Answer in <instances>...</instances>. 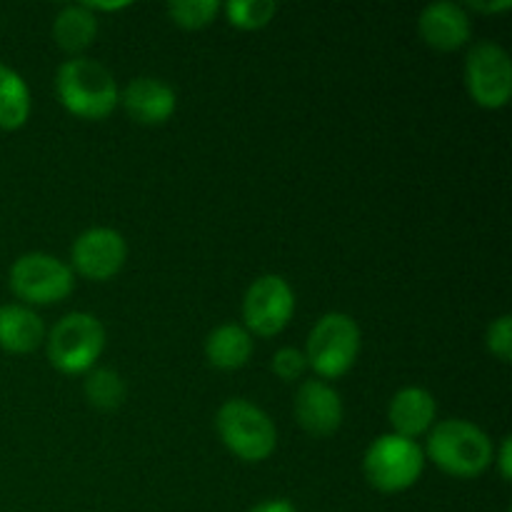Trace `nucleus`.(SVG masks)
<instances>
[{
	"label": "nucleus",
	"instance_id": "4",
	"mask_svg": "<svg viewBox=\"0 0 512 512\" xmlns=\"http://www.w3.org/2000/svg\"><path fill=\"white\" fill-rule=\"evenodd\" d=\"M48 360L63 375H88L105 350V328L95 315L68 313L50 330Z\"/></svg>",
	"mask_w": 512,
	"mask_h": 512
},
{
	"label": "nucleus",
	"instance_id": "17",
	"mask_svg": "<svg viewBox=\"0 0 512 512\" xmlns=\"http://www.w3.org/2000/svg\"><path fill=\"white\" fill-rule=\"evenodd\" d=\"M98 35V18L80 5H65L53 20V40L58 43L60 50L68 55L80 58L83 50H88L95 43Z\"/></svg>",
	"mask_w": 512,
	"mask_h": 512
},
{
	"label": "nucleus",
	"instance_id": "13",
	"mask_svg": "<svg viewBox=\"0 0 512 512\" xmlns=\"http://www.w3.org/2000/svg\"><path fill=\"white\" fill-rule=\"evenodd\" d=\"M120 105L125 113L140 125H163L173 118L175 90L158 78H135L120 93Z\"/></svg>",
	"mask_w": 512,
	"mask_h": 512
},
{
	"label": "nucleus",
	"instance_id": "15",
	"mask_svg": "<svg viewBox=\"0 0 512 512\" xmlns=\"http://www.w3.org/2000/svg\"><path fill=\"white\" fill-rule=\"evenodd\" d=\"M45 340V325L25 305H0V348L13 355H28Z\"/></svg>",
	"mask_w": 512,
	"mask_h": 512
},
{
	"label": "nucleus",
	"instance_id": "22",
	"mask_svg": "<svg viewBox=\"0 0 512 512\" xmlns=\"http://www.w3.org/2000/svg\"><path fill=\"white\" fill-rule=\"evenodd\" d=\"M485 345H488V353L495 355L500 363H510L512 360V318L508 313L495 318L488 325V333H485Z\"/></svg>",
	"mask_w": 512,
	"mask_h": 512
},
{
	"label": "nucleus",
	"instance_id": "2",
	"mask_svg": "<svg viewBox=\"0 0 512 512\" xmlns=\"http://www.w3.org/2000/svg\"><path fill=\"white\" fill-rule=\"evenodd\" d=\"M493 440L483 428L468 420H443L433 425L428 435V458L443 470L460 480L480 478L493 463Z\"/></svg>",
	"mask_w": 512,
	"mask_h": 512
},
{
	"label": "nucleus",
	"instance_id": "27",
	"mask_svg": "<svg viewBox=\"0 0 512 512\" xmlns=\"http://www.w3.org/2000/svg\"><path fill=\"white\" fill-rule=\"evenodd\" d=\"M85 8L90 10V13H98V10H103V13H115V10H123L128 8V3H83Z\"/></svg>",
	"mask_w": 512,
	"mask_h": 512
},
{
	"label": "nucleus",
	"instance_id": "16",
	"mask_svg": "<svg viewBox=\"0 0 512 512\" xmlns=\"http://www.w3.org/2000/svg\"><path fill=\"white\" fill-rule=\"evenodd\" d=\"M253 355V335L238 323L218 325L205 340V358L218 370H240Z\"/></svg>",
	"mask_w": 512,
	"mask_h": 512
},
{
	"label": "nucleus",
	"instance_id": "11",
	"mask_svg": "<svg viewBox=\"0 0 512 512\" xmlns=\"http://www.w3.org/2000/svg\"><path fill=\"white\" fill-rule=\"evenodd\" d=\"M295 420L313 438H330L343 425V400L325 380H305L295 395Z\"/></svg>",
	"mask_w": 512,
	"mask_h": 512
},
{
	"label": "nucleus",
	"instance_id": "6",
	"mask_svg": "<svg viewBox=\"0 0 512 512\" xmlns=\"http://www.w3.org/2000/svg\"><path fill=\"white\" fill-rule=\"evenodd\" d=\"M425 470V453L415 440L400 435H380L368 445L363 473L375 490L385 495L405 493L420 480Z\"/></svg>",
	"mask_w": 512,
	"mask_h": 512
},
{
	"label": "nucleus",
	"instance_id": "21",
	"mask_svg": "<svg viewBox=\"0 0 512 512\" xmlns=\"http://www.w3.org/2000/svg\"><path fill=\"white\" fill-rule=\"evenodd\" d=\"M220 10L223 5L218 0H178V3L168 5L170 20L183 30L208 28Z\"/></svg>",
	"mask_w": 512,
	"mask_h": 512
},
{
	"label": "nucleus",
	"instance_id": "8",
	"mask_svg": "<svg viewBox=\"0 0 512 512\" xmlns=\"http://www.w3.org/2000/svg\"><path fill=\"white\" fill-rule=\"evenodd\" d=\"M465 88L480 108H505L512 98V60L508 50L493 40L473 45L465 58Z\"/></svg>",
	"mask_w": 512,
	"mask_h": 512
},
{
	"label": "nucleus",
	"instance_id": "23",
	"mask_svg": "<svg viewBox=\"0 0 512 512\" xmlns=\"http://www.w3.org/2000/svg\"><path fill=\"white\" fill-rule=\"evenodd\" d=\"M273 373L278 375L283 383H293V380L303 378V373L308 370V360H305V353L298 348H280L278 353L273 355V363H270Z\"/></svg>",
	"mask_w": 512,
	"mask_h": 512
},
{
	"label": "nucleus",
	"instance_id": "20",
	"mask_svg": "<svg viewBox=\"0 0 512 512\" xmlns=\"http://www.w3.org/2000/svg\"><path fill=\"white\" fill-rule=\"evenodd\" d=\"M223 13L233 28L260 30L270 25L278 13V5L273 0H230L223 5Z\"/></svg>",
	"mask_w": 512,
	"mask_h": 512
},
{
	"label": "nucleus",
	"instance_id": "25",
	"mask_svg": "<svg viewBox=\"0 0 512 512\" xmlns=\"http://www.w3.org/2000/svg\"><path fill=\"white\" fill-rule=\"evenodd\" d=\"M465 10H473V13H485V15H498L512 8V0H498V3H490V0H470L468 5H463Z\"/></svg>",
	"mask_w": 512,
	"mask_h": 512
},
{
	"label": "nucleus",
	"instance_id": "5",
	"mask_svg": "<svg viewBox=\"0 0 512 512\" xmlns=\"http://www.w3.org/2000/svg\"><path fill=\"white\" fill-rule=\"evenodd\" d=\"M358 323L345 313H325L313 325L305 343V360L308 368L320 380H338L355 365L360 353Z\"/></svg>",
	"mask_w": 512,
	"mask_h": 512
},
{
	"label": "nucleus",
	"instance_id": "9",
	"mask_svg": "<svg viewBox=\"0 0 512 512\" xmlns=\"http://www.w3.org/2000/svg\"><path fill=\"white\" fill-rule=\"evenodd\" d=\"M295 313V293L283 275H260L243 298V328L258 338H275L288 328Z\"/></svg>",
	"mask_w": 512,
	"mask_h": 512
},
{
	"label": "nucleus",
	"instance_id": "19",
	"mask_svg": "<svg viewBox=\"0 0 512 512\" xmlns=\"http://www.w3.org/2000/svg\"><path fill=\"white\" fill-rule=\"evenodd\" d=\"M85 398L93 408L98 410H118L125 403V388L123 378L110 368H95L85 375Z\"/></svg>",
	"mask_w": 512,
	"mask_h": 512
},
{
	"label": "nucleus",
	"instance_id": "26",
	"mask_svg": "<svg viewBox=\"0 0 512 512\" xmlns=\"http://www.w3.org/2000/svg\"><path fill=\"white\" fill-rule=\"evenodd\" d=\"M248 512H298L293 508V503L285 498H275V500H263L255 508H250Z\"/></svg>",
	"mask_w": 512,
	"mask_h": 512
},
{
	"label": "nucleus",
	"instance_id": "24",
	"mask_svg": "<svg viewBox=\"0 0 512 512\" xmlns=\"http://www.w3.org/2000/svg\"><path fill=\"white\" fill-rule=\"evenodd\" d=\"M493 460H498L500 478H503L505 483H510L512 478V440L510 438H503L498 455H493Z\"/></svg>",
	"mask_w": 512,
	"mask_h": 512
},
{
	"label": "nucleus",
	"instance_id": "10",
	"mask_svg": "<svg viewBox=\"0 0 512 512\" xmlns=\"http://www.w3.org/2000/svg\"><path fill=\"white\" fill-rule=\"evenodd\" d=\"M128 258V243L123 235L113 228H90L75 238L70 248L75 273L83 278L105 283L123 270Z\"/></svg>",
	"mask_w": 512,
	"mask_h": 512
},
{
	"label": "nucleus",
	"instance_id": "18",
	"mask_svg": "<svg viewBox=\"0 0 512 512\" xmlns=\"http://www.w3.org/2000/svg\"><path fill=\"white\" fill-rule=\"evenodd\" d=\"M30 88L23 75L0 63V130H18L30 118Z\"/></svg>",
	"mask_w": 512,
	"mask_h": 512
},
{
	"label": "nucleus",
	"instance_id": "7",
	"mask_svg": "<svg viewBox=\"0 0 512 512\" xmlns=\"http://www.w3.org/2000/svg\"><path fill=\"white\" fill-rule=\"evenodd\" d=\"M10 290L30 305H50L68 298L75 288L73 268L48 253H25L10 265Z\"/></svg>",
	"mask_w": 512,
	"mask_h": 512
},
{
	"label": "nucleus",
	"instance_id": "14",
	"mask_svg": "<svg viewBox=\"0 0 512 512\" xmlns=\"http://www.w3.org/2000/svg\"><path fill=\"white\" fill-rule=\"evenodd\" d=\"M435 415H438V403H435L433 393H428L425 388H410L398 390L390 400L388 418L393 425V435L400 438L415 440L420 435L430 433L435 423Z\"/></svg>",
	"mask_w": 512,
	"mask_h": 512
},
{
	"label": "nucleus",
	"instance_id": "1",
	"mask_svg": "<svg viewBox=\"0 0 512 512\" xmlns=\"http://www.w3.org/2000/svg\"><path fill=\"white\" fill-rule=\"evenodd\" d=\"M60 105L80 120H105L120 103L113 73L85 55L65 60L55 75Z\"/></svg>",
	"mask_w": 512,
	"mask_h": 512
},
{
	"label": "nucleus",
	"instance_id": "12",
	"mask_svg": "<svg viewBox=\"0 0 512 512\" xmlns=\"http://www.w3.org/2000/svg\"><path fill=\"white\" fill-rule=\"evenodd\" d=\"M418 30L428 48L440 50V53H453V50L468 45L473 25H470V15L463 5L433 3L420 13Z\"/></svg>",
	"mask_w": 512,
	"mask_h": 512
},
{
	"label": "nucleus",
	"instance_id": "3",
	"mask_svg": "<svg viewBox=\"0 0 512 512\" xmlns=\"http://www.w3.org/2000/svg\"><path fill=\"white\" fill-rule=\"evenodd\" d=\"M215 428L225 448L243 463H263L278 445V430L270 415L243 398L220 405Z\"/></svg>",
	"mask_w": 512,
	"mask_h": 512
}]
</instances>
